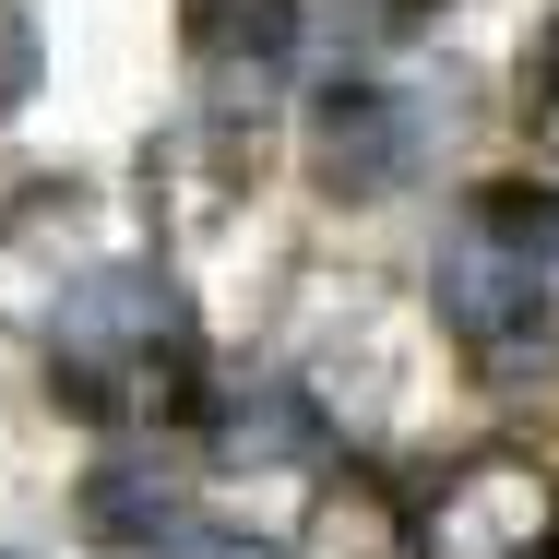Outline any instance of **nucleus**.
Instances as JSON below:
<instances>
[{
    "label": "nucleus",
    "mask_w": 559,
    "mask_h": 559,
    "mask_svg": "<svg viewBox=\"0 0 559 559\" xmlns=\"http://www.w3.org/2000/svg\"><path fill=\"white\" fill-rule=\"evenodd\" d=\"M155 357L191 369V310H179L167 274L119 262V274H84V286L60 298V381H72L84 405H119V381H143Z\"/></svg>",
    "instance_id": "1"
},
{
    "label": "nucleus",
    "mask_w": 559,
    "mask_h": 559,
    "mask_svg": "<svg viewBox=\"0 0 559 559\" xmlns=\"http://www.w3.org/2000/svg\"><path fill=\"white\" fill-rule=\"evenodd\" d=\"M548 286H559L548 250H524V238H500V226H476V215L441 238V274H429L441 322L476 345V357H512L524 334H548Z\"/></svg>",
    "instance_id": "2"
},
{
    "label": "nucleus",
    "mask_w": 559,
    "mask_h": 559,
    "mask_svg": "<svg viewBox=\"0 0 559 559\" xmlns=\"http://www.w3.org/2000/svg\"><path fill=\"white\" fill-rule=\"evenodd\" d=\"M548 536H559L548 476H536L524 452H476L464 476H441L417 559H548Z\"/></svg>",
    "instance_id": "3"
},
{
    "label": "nucleus",
    "mask_w": 559,
    "mask_h": 559,
    "mask_svg": "<svg viewBox=\"0 0 559 559\" xmlns=\"http://www.w3.org/2000/svg\"><path fill=\"white\" fill-rule=\"evenodd\" d=\"M417 108L405 96H381V84H334L322 119H310V167H322V191L334 203H381L405 167H417Z\"/></svg>",
    "instance_id": "4"
},
{
    "label": "nucleus",
    "mask_w": 559,
    "mask_h": 559,
    "mask_svg": "<svg viewBox=\"0 0 559 559\" xmlns=\"http://www.w3.org/2000/svg\"><path fill=\"white\" fill-rule=\"evenodd\" d=\"M215 452L226 464H310V452H322V417H310L298 393H250V405H226Z\"/></svg>",
    "instance_id": "5"
},
{
    "label": "nucleus",
    "mask_w": 559,
    "mask_h": 559,
    "mask_svg": "<svg viewBox=\"0 0 559 559\" xmlns=\"http://www.w3.org/2000/svg\"><path fill=\"white\" fill-rule=\"evenodd\" d=\"M84 512H96L108 536H179V488H167L155 464H108V476L84 488Z\"/></svg>",
    "instance_id": "6"
},
{
    "label": "nucleus",
    "mask_w": 559,
    "mask_h": 559,
    "mask_svg": "<svg viewBox=\"0 0 559 559\" xmlns=\"http://www.w3.org/2000/svg\"><path fill=\"white\" fill-rule=\"evenodd\" d=\"M476 226H500V238H524V250H548L559 262V191H536V179H488L476 203H464Z\"/></svg>",
    "instance_id": "7"
},
{
    "label": "nucleus",
    "mask_w": 559,
    "mask_h": 559,
    "mask_svg": "<svg viewBox=\"0 0 559 559\" xmlns=\"http://www.w3.org/2000/svg\"><path fill=\"white\" fill-rule=\"evenodd\" d=\"M310 548H322V559H393V524H381V500H369V488H334V500H322V524H310Z\"/></svg>",
    "instance_id": "8"
},
{
    "label": "nucleus",
    "mask_w": 559,
    "mask_h": 559,
    "mask_svg": "<svg viewBox=\"0 0 559 559\" xmlns=\"http://www.w3.org/2000/svg\"><path fill=\"white\" fill-rule=\"evenodd\" d=\"M524 84H536V119H548V143H559V24L536 36V60H524Z\"/></svg>",
    "instance_id": "9"
},
{
    "label": "nucleus",
    "mask_w": 559,
    "mask_h": 559,
    "mask_svg": "<svg viewBox=\"0 0 559 559\" xmlns=\"http://www.w3.org/2000/svg\"><path fill=\"white\" fill-rule=\"evenodd\" d=\"M24 84H36V48H24V24H0V108H12Z\"/></svg>",
    "instance_id": "10"
},
{
    "label": "nucleus",
    "mask_w": 559,
    "mask_h": 559,
    "mask_svg": "<svg viewBox=\"0 0 559 559\" xmlns=\"http://www.w3.org/2000/svg\"><path fill=\"white\" fill-rule=\"evenodd\" d=\"M167 559H274V548H250V536H179Z\"/></svg>",
    "instance_id": "11"
}]
</instances>
